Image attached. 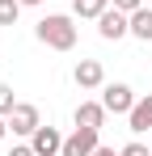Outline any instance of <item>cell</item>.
Returning <instances> with one entry per match:
<instances>
[{
    "mask_svg": "<svg viewBox=\"0 0 152 156\" xmlns=\"http://www.w3.org/2000/svg\"><path fill=\"white\" fill-rule=\"evenodd\" d=\"M72 80L80 89H101V84H106V68H101L97 59H80L76 72H72Z\"/></svg>",
    "mask_w": 152,
    "mask_h": 156,
    "instance_id": "52a82bcc",
    "label": "cell"
},
{
    "mask_svg": "<svg viewBox=\"0 0 152 156\" xmlns=\"http://www.w3.org/2000/svg\"><path fill=\"white\" fill-rule=\"evenodd\" d=\"M101 131H93V127H76L68 139H63V152L59 156H93L101 148V139H97Z\"/></svg>",
    "mask_w": 152,
    "mask_h": 156,
    "instance_id": "3957f363",
    "label": "cell"
},
{
    "mask_svg": "<svg viewBox=\"0 0 152 156\" xmlns=\"http://www.w3.org/2000/svg\"><path fill=\"white\" fill-rule=\"evenodd\" d=\"M93 156H123V152H114V148H97Z\"/></svg>",
    "mask_w": 152,
    "mask_h": 156,
    "instance_id": "e0dca14e",
    "label": "cell"
},
{
    "mask_svg": "<svg viewBox=\"0 0 152 156\" xmlns=\"http://www.w3.org/2000/svg\"><path fill=\"white\" fill-rule=\"evenodd\" d=\"M38 127H42L38 105H30V101H17V105H13V114H9V131H13V135H34Z\"/></svg>",
    "mask_w": 152,
    "mask_h": 156,
    "instance_id": "5b68a950",
    "label": "cell"
},
{
    "mask_svg": "<svg viewBox=\"0 0 152 156\" xmlns=\"http://www.w3.org/2000/svg\"><path fill=\"white\" fill-rule=\"evenodd\" d=\"M123 156H152V152L144 148V144H127V148H123Z\"/></svg>",
    "mask_w": 152,
    "mask_h": 156,
    "instance_id": "9a60e30c",
    "label": "cell"
},
{
    "mask_svg": "<svg viewBox=\"0 0 152 156\" xmlns=\"http://www.w3.org/2000/svg\"><path fill=\"white\" fill-rule=\"evenodd\" d=\"M13 105H17V97H13V89H9V84H0V114L9 118V114H13Z\"/></svg>",
    "mask_w": 152,
    "mask_h": 156,
    "instance_id": "4fadbf2b",
    "label": "cell"
},
{
    "mask_svg": "<svg viewBox=\"0 0 152 156\" xmlns=\"http://www.w3.org/2000/svg\"><path fill=\"white\" fill-rule=\"evenodd\" d=\"M34 34H38V42L51 47V51H72V47H76V26H72V17H63V13L42 17Z\"/></svg>",
    "mask_w": 152,
    "mask_h": 156,
    "instance_id": "6da1fadb",
    "label": "cell"
},
{
    "mask_svg": "<svg viewBox=\"0 0 152 156\" xmlns=\"http://www.w3.org/2000/svg\"><path fill=\"white\" fill-rule=\"evenodd\" d=\"M131 34H135L139 42H152V9H148V4L131 13Z\"/></svg>",
    "mask_w": 152,
    "mask_h": 156,
    "instance_id": "30bf717a",
    "label": "cell"
},
{
    "mask_svg": "<svg viewBox=\"0 0 152 156\" xmlns=\"http://www.w3.org/2000/svg\"><path fill=\"white\" fill-rule=\"evenodd\" d=\"M97 34L106 38V42L127 38V34H131V13H123V9H114V4H110V9L97 17Z\"/></svg>",
    "mask_w": 152,
    "mask_h": 156,
    "instance_id": "7a4b0ae2",
    "label": "cell"
},
{
    "mask_svg": "<svg viewBox=\"0 0 152 156\" xmlns=\"http://www.w3.org/2000/svg\"><path fill=\"white\" fill-rule=\"evenodd\" d=\"M114 9H123V13H135V9H144V0H110Z\"/></svg>",
    "mask_w": 152,
    "mask_h": 156,
    "instance_id": "5bb4252c",
    "label": "cell"
},
{
    "mask_svg": "<svg viewBox=\"0 0 152 156\" xmlns=\"http://www.w3.org/2000/svg\"><path fill=\"white\" fill-rule=\"evenodd\" d=\"M21 0H0V26H17V17H21Z\"/></svg>",
    "mask_w": 152,
    "mask_h": 156,
    "instance_id": "7c38bea8",
    "label": "cell"
},
{
    "mask_svg": "<svg viewBox=\"0 0 152 156\" xmlns=\"http://www.w3.org/2000/svg\"><path fill=\"white\" fill-rule=\"evenodd\" d=\"M127 122H131V131H135V135L152 127V93H148V97H139V101L131 105V114H127Z\"/></svg>",
    "mask_w": 152,
    "mask_h": 156,
    "instance_id": "9c48e42d",
    "label": "cell"
},
{
    "mask_svg": "<svg viewBox=\"0 0 152 156\" xmlns=\"http://www.w3.org/2000/svg\"><path fill=\"white\" fill-rule=\"evenodd\" d=\"M9 156H38V152H34L30 144H17V148H13V152H9Z\"/></svg>",
    "mask_w": 152,
    "mask_h": 156,
    "instance_id": "2e32d148",
    "label": "cell"
},
{
    "mask_svg": "<svg viewBox=\"0 0 152 156\" xmlns=\"http://www.w3.org/2000/svg\"><path fill=\"white\" fill-rule=\"evenodd\" d=\"M30 148H34L38 156H59L63 152V135H59L55 127H38L34 135H30Z\"/></svg>",
    "mask_w": 152,
    "mask_h": 156,
    "instance_id": "8992f818",
    "label": "cell"
},
{
    "mask_svg": "<svg viewBox=\"0 0 152 156\" xmlns=\"http://www.w3.org/2000/svg\"><path fill=\"white\" fill-rule=\"evenodd\" d=\"M106 114H110V110H106L101 101H80L72 118H76V127H93V131H101V122H106Z\"/></svg>",
    "mask_w": 152,
    "mask_h": 156,
    "instance_id": "ba28073f",
    "label": "cell"
},
{
    "mask_svg": "<svg viewBox=\"0 0 152 156\" xmlns=\"http://www.w3.org/2000/svg\"><path fill=\"white\" fill-rule=\"evenodd\" d=\"M135 101H139V97L131 93V84H101V105H106L110 114H131Z\"/></svg>",
    "mask_w": 152,
    "mask_h": 156,
    "instance_id": "277c9868",
    "label": "cell"
},
{
    "mask_svg": "<svg viewBox=\"0 0 152 156\" xmlns=\"http://www.w3.org/2000/svg\"><path fill=\"white\" fill-rule=\"evenodd\" d=\"M4 135H9V118L0 114V139H4Z\"/></svg>",
    "mask_w": 152,
    "mask_h": 156,
    "instance_id": "ac0fdd59",
    "label": "cell"
},
{
    "mask_svg": "<svg viewBox=\"0 0 152 156\" xmlns=\"http://www.w3.org/2000/svg\"><path fill=\"white\" fill-rule=\"evenodd\" d=\"M106 9H110V0H72V13H76V17H93V21H97Z\"/></svg>",
    "mask_w": 152,
    "mask_h": 156,
    "instance_id": "8fae6325",
    "label": "cell"
},
{
    "mask_svg": "<svg viewBox=\"0 0 152 156\" xmlns=\"http://www.w3.org/2000/svg\"><path fill=\"white\" fill-rule=\"evenodd\" d=\"M21 4H47V0H21Z\"/></svg>",
    "mask_w": 152,
    "mask_h": 156,
    "instance_id": "d6986e66",
    "label": "cell"
}]
</instances>
